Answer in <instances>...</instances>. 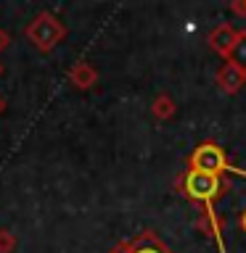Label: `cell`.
Returning a JSON list of instances; mask_svg holds the SVG:
<instances>
[{
  "label": "cell",
  "mask_w": 246,
  "mask_h": 253,
  "mask_svg": "<svg viewBox=\"0 0 246 253\" xmlns=\"http://www.w3.org/2000/svg\"><path fill=\"white\" fill-rule=\"evenodd\" d=\"M111 253H172L167 245L159 240V237L151 232V229H146V232L135 235L132 240H124L119 243Z\"/></svg>",
  "instance_id": "277c9868"
},
{
  "label": "cell",
  "mask_w": 246,
  "mask_h": 253,
  "mask_svg": "<svg viewBox=\"0 0 246 253\" xmlns=\"http://www.w3.org/2000/svg\"><path fill=\"white\" fill-rule=\"evenodd\" d=\"M24 35H27V40L37 47L40 53H51L56 45L63 42V37H66V27H63V21L56 13L40 11L35 19L27 24Z\"/></svg>",
  "instance_id": "7a4b0ae2"
},
{
  "label": "cell",
  "mask_w": 246,
  "mask_h": 253,
  "mask_svg": "<svg viewBox=\"0 0 246 253\" xmlns=\"http://www.w3.org/2000/svg\"><path fill=\"white\" fill-rule=\"evenodd\" d=\"M16 251V235L11 229H0V253H13Z\"/></svg>",
  "instance_id": "30bf717a"
},
{
  "label": "cell",
  "mask_w": 246,
  "mask_h": 253,
  "mask_svg": "<svg viewBox=\"0 0 246 253\" xmlns=\"http://www.w3.org/2000/svg\"><path fill=\"white\" fill-rule=\"evenodd\" d=\"M214 79H217V87H220L225 95H236V92L246 84V71L238 69V66H233L230 61H225V63L217 69V77H214Z\"/></svg>",
  "instance_id": "8992f818"
},
{
  "label": "cell",
  "mask_w": 246,
  "mask_h": 253,
  "mask_svg": "<svg viewBox=\"0 0 246 253\" xmlns=\"http://www.w3.org/2000/svg\"><path fill=\"white\" fill-rule=\"evenodd\" d=\"M5 114V100H3V95H0V116Z\"/></svg>",
  "instance_id": "5bb4252c"
},
{
  "label": "cell",
  "mask_w": 246,
  "mask_h": 253,
  "mask_svg": "<svg viewBox=\"0 0 246 253\" xmlns=\"http://www.w3.org/2000/svg\"><path fill=\"white\" fill-rule=\"evenodd\" d=\"M236 37H238V29L233 24H217V27L209 32V47L228 61V55L236 45Z\"/></svg>",
  "instance_id": "5b68a950"
},
{
  "label": "cell",
  "mask_w": 246,
  "mask_h": 253,
  "mask_svg": "<svg viewBox=\"0 0 246 253\" xmlns=\"http://www.w3.org/2000/svg\"><path fill=\"white\" fill-rule=\"evenodd\" d=\"M188 169L193 171H204V174H214V177H222L225 171H238L246 177L244 169H233L225 156V150H222L217 142H201V145L193 148V153L188 156Z\"/></svg>",
  "instance_id": "3957f363"
},
{
  "label": "cell",
  "mask_w": 246,
  "mask_h": 253,
  "mask_svg": "<svg viewBox=\"0 0 246 253\" xmlns=\"http://www.w3.org/2000/svg\"><path fill=\"white\" fill-rule=\"evenodd\" d=\"M230 11L236 16H241V19H246V0H233V3H230Z\"/></svg>",
  "instance_id": "8fae6325"
},
{
  "label": "cell",
  "mask_w": 246,
  "mask_h": 253,
  "mask_svg": "<svg viewBox=\"0 0 246 253\" xmlns=\"http://www.w3.org/2000/svg\"><path fill=\"white\" fill-rule=\"evenodd\" d=\"M178 190L190 201L204 206V227L206 232L212 235V240L217 243L220 253H225V240H222V224L220 216L214 213V201L228 190V182H222V177H214V174H204V171H183L178 177Z\"/></svg>",
  "instance_id": "6da1fadb"
},
{
  "label": "cell",
  "mask_w": 246,
  "mask_h": 253,
  "mask_svg": "<svg viewBox=\"0 0 246 253\" xmlns=\"http://www.w3.org/2000/svg\"><path fill=\"white\" fill-rule=\"evenodd\" d=\"M151 111H154V116L159 119V122H167V119H172V116H175L178 106H175V100L170 98V95H156V98H154V106H151Z\"/></svg>",
  "instance_id": "ba28073f"
},
{
  "label": "cell",
  "mask_w": 246,
  "mask_h": 253,
  "mask_svg": "<svg viewBox=\"0 0 246 253\" xmlns=\"http://www.w3.org/2000/svg\"><path fill=\"white\" fill-rule=\"evenodd\" d=\"M69 82L77 87V90H90V87L98 82V71H95L90 63H74L69 69Z\"/></svg>",
  "instance_id": "52a82bcc"
},
{
  "label": "cell",
  "mask_w": 246,
  "mask_h": 253,
  "mask_svg": "<svg viewBox=\"0 0 246 253\" xmlns=\"http://www.w3.org/2000/svg\"><path fill=\"white\" fill-rule=\"evenodd\" d=\"M238 224H241V229H244V232H246V209L241 211V216H238Z\"/></svg>",
  "instance_id": "4fadbf2b"
},
{
  "label": "cell",
  "mask_w": 246,
  "mask_h": 253,
  "mask_svg": "<svg viewBox=\"0 0 246 253\" xmlns=\"http://www.w3.org/2000/svg\"><path fill=\"white\" fill-rule=\"evenodd\" d=\"M0 77H3V63H0Z\"/></svg>",
  "instance_id": "9a60e30c"
},
{
  "label": "cell",
  "mask_w": 246,
  "mask_h": 253,
  "mask_svg": "<svg viewBox=\"0 0 246 253\" xmlns=\"http://www.w3.org/2000/svg\"><path fill=\"white\" fill-rule=\"evenodd\" d=\"M228 61L233 63V66H238V69H244V71H246V29H244V32H238L236 45H233V50H230Z\"/></svg>",
  "instance_id": "9c48e42d"
},
{
  "label": "cell",
  "mask_w": 246,
  "mask_h": 253,
  "mask_svg": "<svg viewBox=\"0 0 246 253\" xmlns=\"http://www.w3.org/2000/svg\"><path fill=\"white\" fill-rule=\"evenodd\" d=\"M8 45H11V37H8V32H5V29H0V53H3Z\"/></svg>",
  "instance_id": "7c38bea8"
}]
</instances>
